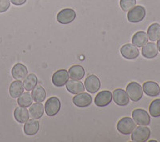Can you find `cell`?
<instances>
[{"label": "cell", "mask_w": 160, "mask_h": 142, "mask_svg": "<svg viewBox=\"0 0 160 142\" xmlns=\"http://www.w3.org/2000/svg\"><path fill=\"white\" fill-rule=\"evenodd\" d=\"M135 128H136V123L132 118L129 117H122L120 119L117 124L118 131L124 135L131 134Z\"/></svg>", "instance_id": "obj_1"}, {"label": "cell", "mask_w": 160, "mask_h": 142, "mask_svg": "<svg viewBox=\"0 0 160 142\" xmlns=\"http://www.w3.org/2000/svg\"><path fill=\"white\" fill-rule=\"evenodd\" d=\"M126 92L128 93L129 98L133 102H138L142 97V93H143L142 86L136 82H130L126 88Z\"/></svg>", "instance_id": "obj_2"}, {"label": "cell", "mask_w": 160, "mask_h": 142, "mask_svg": "<svg viewBox=\"0 0 160 142\" xmlns=\"http://www.w3.org/2000/svg\"><path fill=\"white\" fill-rule=\"evenodd\" d=\"M61 109V102L57 97H51L45 103L44 110L48 117H53L58 114Z\"/></svg>", "instance_id": "obj_3"}, {"label": "cell", "mask_w": 160, "mask_h": 142, "mask_svg": "<svg viewBox=\"0 0 160 142\" xmlns=\"http://www.w3.org/2000/svg\"><path fill=\"white\" fill-rule=\"evenodd\" d=\"M146 16V9L142 6H136L131 8L128 13V19L130 22L137 23L142 22Z\"/></svg>", "instance_id": "obj_4"}, {"label": "cell", "mask_w": 160, "mask_h": 142, "mask_svg": "<svg viewBox=\"0 0 160 142\" xmlns=\"http://www.w3.org/2000/svg\"><path fill=\"white\" fill-rule=\"evenodd\" d=\"M131 134V140L135 142L147 141L151 136V130L146 126L140 125L133 130Z\"/></svg>", "instance_id": "obj_5"}, {"label": "cell", "mask_w": 160, "mask_h": 142, "mask_svg": "<svg viewBox=\"0 0 160 142\" xmlns=\"http://www.w3.org/2000/svg\"><path fill=\"white\" fill-rule=\"evenodd\" d=\"M132 117L133 120L138 125L148 126L151 122L150 115L148 114V112L142 109H134L132 112Z\"/></svg>", "instance_id": "obj_6"}, {"label": "cell", "mask_w": 160, "mask_h": 142, "mask_svg": "<svg viewBox=\"0 0 160 142\" xmlns=\"http://www.w3.org/2000/svg\"><path fill=\"white\" fill-rule=\"evenodd\" d=\"M76 18V12L71 8L62 10L57 15V21L61 24L71 23Z\"/></svg>", "instance_id": "obj_7"}, {"label": "cell", "mask_w": 160, "mask_h": 142, "mask_svg": "<svg viewBox=\"0 0 160 142\" xmlns=\"http://www.w3.org/2000/svg\"><path fill=\"white\" fill-rule=\"evenodd\" d=\"M120 53L124 59H128V60H133L139 56V50L138 47L134 46L133 44L123 45L120 49Z\"/></svg>", "instance_id": "obj_8"}, {"label": "cell", "mask_w": 160, "mask_h": 142, "mask_svg": "<svg viewBox=\"0 0 160 142\" xmlns=\"http://www.w3.org/2000/svg\"><path fill=\"white\" fill-rule=\"evenodd\" d=\"M69 73L67 69H58L52 76V82L57 87L65 86L69 80Z\"/></svg>", "instance_id": "obj_9"}, {"label": "cell", "mask_w": 160, "mask_h": 142, "mask_svg": "<svg viewBox=\"0 0 160 142\" xmlns=\"http://www.w3.org/2000/svg\"><path fill=\"white\" fill-rule=\"evenodd\" d=\"M84 84H85L84 86L85 89L91 93H96L101 87V82H100L99 78L94 74L88 76L86 78Z\"/></svg>", "instance_id": "obj_10"}, {"label": "cell", "mask_w": 160, "mask_h": 142, "mask_svg": "<svg viewBox=\"0 0 160 142\" xmlns=\"http://www.w3.org/2000/svg\"><path fill=\"white\" fill-rule=\"evenodd\" d=\"M112 98L115 104L119 106H126L129 104V97L127 92L122 89H116L114 90Z\"/></svg>", "instance_id": "obj_11"}, {"label": "cell", "mask_w": 160, "mask_h": 142, "mask_svg": "<svg viewBox=\"0 0 160 142\" xmlns=\"http://www.w3.org/2000/svg\"><path fill=\"white\" fill-rule=\"evenodd\" d=\"M112 93L109 90H103L98 93L95 98V104L98 107H105L112 101Z\"/></svg>", "instance_id": "obj_12"}, {"label": "cell", "mask_w": 160, "mask_h": 142, "mask_svg": "<svg viewBox=\"0 0 160 142\" xmlns=\"http://www.w3.org/2000/svg\"><path fill=\"white\" fill-rule=\"evenodd\" d=\"M92 102V97L88 93H80L73 97V103L79 108H85L89 106Z\"/></svg>", "instance_id": "obj_13"}, {"label": "cell", "mask_w": 160, "mask_h": 142, "mask_svg": "<svg viewBox=\"0 0 160 142\" xmlns=\"http://www.w3.org/2000/svg\"><path fill=\"white\" fill-rule=\"evenodd\" d=\"M11 74L15 80H23L28 74V68L22 63H17L13 66Z\"/></svg>", "instance_id": "obj_14"}, {"label": "cell", "mask_w": 160, "mask_h": 142, "mask_svg": "<svg viewBox=\"0 0 160 142\" xmlns=\"http://www.w3.org/2000/svg\"><path fill=\"white\" fill-rule=\"evenodd\" d=\"M66 87L68 92L72 94H78L80 93H83L85 90V86L82 82L79 80H68L66 84Z\"/></svg>", "instance_id": "obj_15"}, {"label": "cell", "mask_w": 160, "mask_h": 142, "mask_svg": "<svg viewBox=\"0 0 160 142\" xmlns=\"http://www.w3.org/2000/svg\"><path fill=\"white\" fill-rule=\"evenodd\" d=\"M142 90L148 96L156 97L160 93V88L158 83L155 82H146L142 86Z\"/></svg>", "instance_id": "obj_16"}, {"label": "cell", "mask_w": 160, "mask_h": 142, "mask_svg": "<svg viewBox=\"0 0 160 142\" xmlns=\"http://www.w3.org/2000/svg\"><path fill=\"white\" fill-rule=\"evenodd\" d=\"M158 50L155 42H148L142 46V54L146 59H154L158 55Z\"/></svg>", "instance_id": "obj_17"}, {"label": "cell", "mask_w": 160, "mask_h": 142, "mask_svg": "<svg viewBox=\"0 0 160 142\" xmlns=\"http://www.w3.org/2000/svg\"><path fill=\"white\" fill-rule=\"evenodd\" d=\"M23 130L25 134L28 136H34L39 130V122L36 121V119H30L25 122Z\"/></svg>", "instance_id": "obj_18"}, {"label": "cell", "mask_w": 160, "mask_h": 142, "mask_svg": "<svg viewBox=\"0 0 160 142\" xmlns=\"http://www.w3.org/2000/svg\"><path fill=\"white\" fill-rule=\"evenodd\" d=\"M24 89H24L23 82H22L20 80H16L15 82H13L11 84V86H10V95L13 98H17V97H18L20 95L23 93Z\"/></svg>", "instance_id": "obj_19"}, {"label": "cell", "mask_w": 160, "mask_h": 142, "mask_svg": "<svg viewBox=\"0 0 160 142\" xmlns=\"http://www.w3.org/2000/svg\"><path fill=\"white\" fill-rule=\"evenodd\" d=\"M148 34L144 31L136 32L132 37V44L136 47H142L148 42Z\"/></svg>", "instance_id": "obj_20"}, {"label": "cell", "mask_w": 160, "mask_h": 142, "mask_svg": "<svg viewBox=\"0 0 160 142\" xmlns=\"http://www.w3.org/2000/svg\"><path fill=\"white\" fill-rule=\"evenodd\" d=\"M68 73H69L70 78L73 80H81L83 78L85 75V69L82 66L75 65L70 68Z\"/></svg>", "instance_id": "obj_21"}, {"label": "cell", "mask_w": 160, "mask_h": 142, "mask_svg": "<svg viewBox=\"0 0 160 142\" xmlns=\"http://www.w3.org/2000/svg\"><path fill=\"white\" fill-rule=\"evenodd\" d=\"M14 117L18 123H25L29 120V111L24 107H17L14 112Z\"/></svg>", "instance_id": "obj_22"}, {"label": "cell", "mask_w": 160, "mask_h": 142, "mask_svg": "<svg viewBox=\"0 0 160 142\" xmlns=\"http://www.w3.org/2000/svg\"><path fill=\"white\" fill-rule=\"evenodd\" d=\"M30 116L34 119H39L44 113V106L39 102H36L30 107Z\"/></svg>", "instance_id": "obj_23"}, {"label": "cell", "mask_w": 160, "mask_h": 142, "mask_svg": "<svg viewBox=\"0 0 160 142\" xmlns=\"http://www.w3.org/2000/svg\"><path fill=\"white\" fill-rule=\"evenodd\" d=\"M33 100L35 102H43L46 98V91L45 89L42 86H36L32 89L31 93Z\"/></svg>", "instance_id": "obj_24"}, {"label": "cell", "mask_w": 160, "mask_h": 142, "mask_svg": "<svg viewBox=\"0 0 160 142\" xmlns=\"http://www.w3.org/2000/svg\"><path fill=\"white\" fill-rule=\"evenodd\" d=\"M37 84H38V78L36 75L34 73H30L24 78L23 86L24 89L27 91H32V89L37 86Z\"/></svg>", "instance_id": "obj_25"}, {"label": "cell", "mask_w": 160, "mask_h": 142, "mask_svg": "<svg viewBox=\"0 0 160 142\" xmlns=\"http://www.w3.org/2000/svg\"><path fill=\"white\" fill-rule=\"evenodd\" d=\"M148 38L151 42H155L160 38V25L158 23H153L148 30Z\"/></svg>", "instance_id": "obj_26"}, {"label": "cell", "mask_w": 160, "mask_h": 142, "mask_svg": "<svg viewBox=\"0 0 160 142\" xmlns=\"http://www.w3.org/2000/svg\"><path fill=\"white\" fill-rule=\"evenodd\" d=\"M33 98L32 96L30 93L26 92V93H22V94L18 97V106L21 107L28 108L32 105Z\"/></svg>", "instance_id": "obj_27"}, {"label": "cell", "mask_w": 160, "mask_h": 142, "mask_svg": "<svg viewBox=\"0 0 160 142\" xmlns=\"http://www.w3.org/2000/svg\"><path fill=\"white\" fill-rule=\"evenodd\" d=\"M150 114L153 117H160V99H155L149 106Z\"/></svg>", "instance_id": "obj_28"}, {"label": "cell", "mask_w": 160, "mask_h": 142, "mask_svg": "<svg viewBox=\"0 0 160 142\" xmlns=\"http://www.w3.org/2000/svg\"><path fill=\"white\" fill-rule=\"evenodd\" d=\"M136 4V0H120L119 5L123 11H129Z\"/></svg>", "instance_id": "obj_29"}, {"label": "cell", "mask_w": 160, "mask_h": 142, "mask_svg": "<svg viewBox=\"0 0 160 142\" xmlns=\"http://www.w3.org/2000/svg\"><path fill=\"white\" fill-rule=\"evenodd\" d=\"M10 0H0V13H4L10 8Z\"/></svg>", "instance_id": "obj_30"}, {"label": "cell", "mask_w": 160, "mask_h": 142, "mask_svg": "<svg viewBox=\"0 0 160 142\" xmlns=\"http://www.w3.org/2000/svg\"><path fill=\"white\" fill-rule=\"evenodd\" d=\"M10 1H11V3H13L15 6L23 5L27 2V0H10Z\"/></svg>", "instance_id": "obj_31"}, {"label": "cell", "mask_w": 160, "mask_h": 142, "mask_svg": "<svg viewBox=\"0 0 160 142\" xmlns=\"http://www.w3.org/2000/svg\"><path fill=\"white\" fill-rule=\"evenodd\" d=\"M157 41H158V42H157V44H156L157 47H158V51H160V38H158V39Z\"/></svg>", "instance_id": "obj_32"}, {"label": "cell", "mask_w": 160, "mask_h": 142, "mask_svg": "<svg viewBox=\"0 0 160 142\" xmlns=\"http://www.w3.org/2000/svg\"><path fill=\"white\" fill-rule=\"evenodd\" d=\"M150 141H151V142H154V141H156V140H150Z\"/></svg>", "instance_id": "obj_33"}]
</instances>
